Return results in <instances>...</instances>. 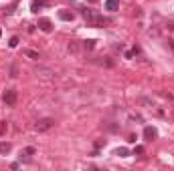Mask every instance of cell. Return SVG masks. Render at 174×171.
I'll list each match as a JSON object with an SVG mask.
<instances>
[{
    "instance_id": "cell-11",
    "label": "cell",
    "mask_w": 174,
    "mask_h": 171,
    "mask_svg": "<svg viewBox=\"0 0 174 171\" xmlns=\"http://www.w3.org/2000/svg\"><path fill=\"white\" fill-rule=\"evenodd\" d=\"M37 75H41V76H51V75H55L51 68H37Z\"/></svg>"
},
{
    "instance_id": "cell-20",
    "label": "cell",
    "mask_w": 174,
    "mask_h": 171,
    "mask_svg": "<svg viewBox=\"0 0 174 171\" xmlns=\"http://www.w3.org/2000/svg\"><path fill=\"white\" fill-rule=\"evenodd\" d=\"M89 2H97V0H89Z\"/></svg>"
},
{
    "instance_id": "cell-6",
    "label": "cell",
    "mask_w": 174,
    "mask_h": 171,
    "mask_svg": "<svg viewBox=\"0 0 174 171\" xmlns=\"http://www.w3.org/2000/svg\"><path fill=\"white\" fill-rule=\"evenodd\" d=\"M47 4V0H32V4H31V8H32V12H39L41 8H43Z\"/></svg>"
},
{
    "instance_id": "cell-3",
    "label": "cell",
    "mask_w": 174,
    "mask_h": 171,
    "mask_svg": "<svg viewBox=\"0 0 174 171\" xmlns=\"http://www.w3.org/2000/svg\"><path fill=\"white\" fill-rule=\"evenodd\" d=\"M4 103H6L8 107H14L16 105V91L14 89H6V93H4Z\"/></svg>"
},
{
    "instance_id": "cell-15",
    "label": "cell",
    "mask_w": 174,
    "mask_h": 171,
    "mask_svg": "<svg viewBox=\"0 0 174 171\" xmlns=\"http://www.w3.org/2000/svg\"><path fill=\"white\" fill-rule=\"evenodd\" d=\"M32 153H35V147H27L22 153H20V155H32Z\"/></svg>"
},
{
    "instance_id": "cell-13",
    "label": "cell",
    "mask_w": 174,
    "mask_h": 171,
    "mask_svg": "<svg viewBox=\"0 0 174 171\" xmlns=\"http://www.w3.org/2000/svg\"><path fill=\"white\" fill-rule=\"evenodd\" d=\"M67 49H69V53H77V50H79V44H77V42H69V46H67Z\"/></svg>"
},
{
    "instance_id": "cell-19",
    "label": "cell",
    "mask_w": 174,
    "mask_h": 171,
    "mask_svg": "<svg viewBox=\"0 0 174 171\" xmlns=\"http://www.w3.org/2000/svg\"><path fill=\"white\" fill-rule=\"evenodd\" d=\"M16 44H18V38L12 36V38H10V46H16Z\"/></svg>"
},
{
    "instance_id": "cell-16",
    "label": "cell",
    "mask_w": 174,
    "mask_h": 171,
    "mask_svg": "<svg viewBox=\"0 0 174 171\" xmlns=\"http://www.w3.org/2000/svg\"><path fill=\"white\" fill-rule=\"evenodd\" d=\"M6 129H8L6 121H2V123H0V135H4V133H6Z\"/></svg>"
},
{
    "instance_id": "cell-2",
    "label": "cell",
    "mask_w": 174,
    "mask_h": 171,
    "mask_svg": "<svg viewBox=\"0 0 174 171\" xmlns=\"http://www.w3.org/2000/svg\"><path fill=\"white\" fill-rule=\"evenodd\" d=\"M55 127V119H51V117H45V119H39V121L35 123V129L39 131V133H45V131H49V129H53Z\"/></svg>"
},
{
    "instance_id": "cell-9",
    "label": "cell",
    "mask_w": 174,
    "mask_h": 171,
    "mask_svg": "<svg viewBox=\"0 0 174 171\" xmlns=\"http://www.w3.org/2000/svg\"><path fill=\"white\" fill-rule=\"evenodd\" d=\"M59 18H61V20H73V12L61 10V12H59Z\"/></svg>"
},
{
    "instance_id": "cell-1",
    "label": "cell",
    "mask_w": 174,
    "mask_h": 171,
    "mask_svg": "<svg viewBox=\"0 0 174 171\" xmlns=\"http://www.w3.org/2000/svg\"><path fill=\"white\" fill-rule=\"evenodd\" d=\"M85 20H87V24H91V26H103V24H109V22H112L109 18L97 14V12H91V10H89V14L85 16Z\"/></svg>"
},
{
    "instance_id": "cell-5",
    "label": "cell",
    "mask_w": 174,
    "mask_h": 171,
    "mask_svg": "<svg viewBox=\"0 0 174 171\" xmlns=\"http://www.w3.org/2000/svg\"><path fill=\"white\" fill-rule=\"evenodd\" d=\"M156 135H158V131L154 129V127H146L144 129V137H146L148 141H152V139H156Z\"/></svg>"
},
{
    "instance_id": "cell-10",
    "label": "cell",
    "mask_w": 174,
    "mask_h": 171,
    "mask_svg": "<svg viewBox=\"0 0 174 171\" xmlns=\"http://www.w3.org/2000/svg\"><path fill=\"white\" fill-rule=\"evenodd\" d=\"M22 53L27 54L28 58H32V61H37V58H39V53H37V50H32V49H24Z\"/></svg>"
},
{
    "instance_id": "cell-18",
    "label": "cell",
    "mask_w": 174,
    "mask_h": 171,
    "mask_svg": "<svg viewBox=\"0 0 174 171\" xmlns=\"http://www.w3.org/2000/svg\"><path fill=\"white\" fill-rule=\"evenodd\" d=\"M134 153H138V155H142V153H144V147H142V145H138V147L134 149Z\"/></svg>"
},
{
    "instance_id": "cell-7",
    "label": "cell",
    "mask_w": 174,
    "mask_h": 171,
    "mask_svg": "<svg viewBox=\"0 0 174 171\" xmlns=\"http://www.w3.org/2000/svg\"><path fill=\"white\" fill-rule=\"evenodd\" d=\"M120 0H105V10H117Z\"/></svg>"
},
{
    "instance_id": "cell-12",
    "label": "cell",
    "mask_w": 174,
    "mask_h": 171,
    "mask_svg": "<svg viewBox=\"0 0 174 171\" xmlns=\"http://www.w3.org/2000/svg\"><path fill=\"white\" fill-rule=\"evenodd\" d=\"M116 155H117V157H128L130 151H128L126 147H117V149H116Z\"/></svg>"
},
{
    "instance_id": "cell-4",
    "label": "cell",
    "mask_w": 174,
    "mask_h": 171,
    "mask_svg": "<svg viewBox=\"0 0 174 171\" xmlns=\"http://www.w3.org/2000/svg\"><path fill=\"white\" fill-rule=\"evenodd\" d=\"M39 28H41L43 32H51V30H53V24H51L49 18H41V20H39Z\"/></svg>"
},
{
    "instance_id": "cell-14",
    "label": "cell",
    "mask_w": 174,
    "mask_h": 171,
    "mask_svg": "<svg viewBox=\"0 0 174 171\" xmlns=\"http://www.w3.org/2000/svg\"><path fill=\"white\" fill-rule=\"evenodd\" d=\"M10 76H12V79H16V76H18V67H16V65H12V68H10Z\"/></svg>"
},
{
    "instance_id": "cell-8",
    "label": "cell",
    "mask_w": 174,
    "mask_h": 171,
    "mask_svg": "<svg viewBox=\"0 0 174 171\" xmlns=\"http://www.w3.org/2000/svg\"><path fill=\"white\" fill-rule=\"evenodd\" d=\"M10 149H12V145H10V143H6V141H2V143H0V153H2V155L10 153Z\"/></svg>"
},
{
    "instance_id": "cell-17",
    "label": "cell",
    "mask_w": 174,
    "mask_h": 171,
    "mask_svg": "<svg viewBox=\"0 0 174 171\" xmlns=\"http://www.w3.org/2000/svg\"><path fill=\"white\" fill-rule=\"evenodd\" d=\"M93 46H95V40H85V49H89V50H91Z\"/></svg>"
}]
</instances>
